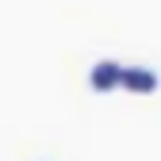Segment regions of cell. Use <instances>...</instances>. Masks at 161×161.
<instances>
[{"label":"cell","instance_id":"1","mask_svg":"<svg viewBox=\"0 0 161 161\" xmlns=\"http://www.w3.org/2000/svg\"><path fill=\"white\" fill-rule=\"evenodd\" d=\"M157 85H161L157 73L146 65H123V73H119V88H127L134 96H150V92H157Z\"/></svg>","mask_w":161,"mask_h":161},{"label":"cell","instance_id":"2","mask_svg":"<svg viewBox=\"0 0 161 161\" xmlns=\"http://www.w3.org/2000/svg\"><path fill=\"white\" fill-rule=\"evenodd\" d=\"M119 73H123L119 62H96L92 73H88V88L92 92H115L119 88Z\"/></svg>","mask_w":161,"mask_h":161}]
</instances>
